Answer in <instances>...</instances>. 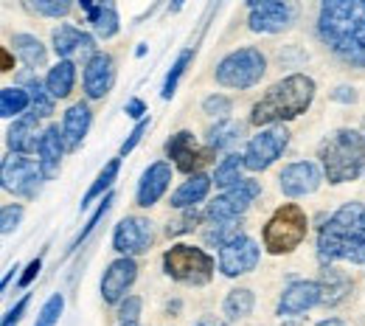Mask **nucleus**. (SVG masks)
<instances>
[{
	"mask_svg": "<svg viewBox=\"0 0 365 326\" xmlns=\"http://www.w3.org/2000/svg\"><path fill=\"white\" fill-rule=\"evenodd\" d=\"M318 37L346 65L365 68V0H320Z\"/></svg>",
	"mask_w": 365,
	"mask_h": 326,
	"instance_id": "f257e3e1",
	"label": "nucleus"
},
{
	"mask_svg": "<svg viewBox=\"0 0 365 326\" xmlns=\"http://www.w3.org/2000/svg\"><path fill=\"white\" fill-rule=\"evenodd\" d=\"M318 256L323 265L331 262H351L365 265V205L346 203L337 208L329 223L320 228Z\"/></svg>",
	"mask_w": 365,
	"mask_h": 326,
	"instance_id": "f03ea898",
	"label": "nucleus"
},
{
	"mask_svg": "<svg viewBox=\"0 0 365 326\" xmlns=\"http://www.w3.org/2000/svg\"><path fill=\"white\" fill-rule=\"evenodd\" d=\"M312 98H315V82L307 73H292V76L275 82L273 88L253 104L250 124L270 127V124L292 121L309 110Z\"/></svg>",
	"mask_w": 365,
	"mask_h": 326,
	"instance_id": "7ed1b4c3",
	"label": "nucleus"
},
{
	"mask_svg": "<svg viewBox=\"0 0 365 326\" xmlns=\"http://www.w3.org/2000/svg\"><path fill=\"white\" fill-rule=\"evenodd\" d=\"M323 178L334 186L351 183L365 169V138L357 130H334L331 136L320 141L318 146Z\"/></svg>",
	"mask_w": 365,
	"mask_h": 326,
	"instance_id": "20e7f679",
	"label": "nucleus"
},
{
	"mask_svg": "<svg viewBox=\"0 0 365 326\" xmlns=\"http://www.w3.org/2000/svg\"><path fill=\"white\" fill-rule=\"evenodd\" d=\"M309 231V220H307V211L295 203H284L281 208H275V214L267 220L264 225V248L267 253L281 256V253H292Z\"/></svg>",
	"mask_w": 365,
	"mask_h": 326,
	"instance_id": "39448f33",
	"label": "nucleus"
},
{
	"mask_svg": "<svg viewBox=\"0 0 365 326\" xmlns=\"http://www.w3.org/2000/svg\"><path fill=\"white\" fill-rule=\"evenodd\" d=\"M267 71V56L259 48H236L217 65V85L233 88V91H247L262 82Z\"/></svg>",
	"mask_w": 365,
	"mask_h": 326,
	"instance_id": "423d86ee",
	"label": "nucleus"
},
{
	"mask_svg": "<svg viewBox=\"0 0 365 326\" xmlns=\"http://www.w3.org/2000/svg\"><path fill=\"white\" fill-rule=\"evenodd\" d=\"M163 270L166 276L188 287H202L214 279V259L194 245H172L163 253Z\"/></svg>",
	"mask_w": 365,
	"mask_h": 326,
	"instance_id": "0eeeda50",
	"label": "nucleus"
},
{
	"mask_svg": "<svg viewBox=\"0 0 365 326\" xmlns=\"http://www.w3.org/2000/svg\"><path fill=\"white\" fill-rule=\"evenodd\" d=\"M0 180H3V188L14 197H23V200H34L40 194V186H43V169L37 161H31L29 155H9L3 161V172H0Z\"/></svg>",
	"mask_w": 365,
	"mask_h": 326,
	"instance_id": "6e6552de",
	"label": "nucleus"
},
{
	"mask_svg": "<svg viewBox=\"0 0 365 326\" xmlns=\"http://www.w3.org/2000/svg\"><path fill=\"white\" fill-rule=\"evenodd\" d=\"M259 194H262L259 180L242 178L236 186L225 188L220 197H214V200L205 205L202 220H239V217L250 208V203H253Z\"/></svg>",
	"mask_w": 365,
	"mask_h": 326,
	"instance_id": "1a4fd4ad",
	"label": "nucleus"
},
{
	"mask_svg": "<svg viewBox=\"0 0 365 326\" xmlns=\"http://www.w3.org/2000/svg\"><path fill=\"white\" fill-rule=\"evenodd\" d=\"M287 146H289L287 127L284 124H270L259 136L250 138L247 149H245V166L250 172H264V169H270L275 161L284 155Z\"/></svg>",
	"mask_w": 365,
	"mask_h": 326,
	"instance_id": "9d476101",
	"label": "nucleus"
},
{
	"mask_svg": "<svg viewBox=\"0 0 365 326\" xmlns=\"http://www.w3.org/2000/svg\"><path fill=\"white\" fill-rule=\"evenodd\" d=\"M298 20V3L295 0H264L250 6L247 29L256 34H281L292 29Z\"/></svg>",
	"mask_w": 365,
	"mask_h": 326,
	"instance_id": "9b49d317",
	"label": "nucleus"
},
{
	"mask_svg": "<svg viewBox=\"0 0 365 326\" xmlns=\"http://www.w3.org/2000/svg\"><path fill=\"white\" fill-rule=\"evenodd\" d=\"M152 242H155L152 223L143 217H124L113 233V250L121 256H140L152 248Z\"/></svg>",
	"mask_w": 365,
	"mask_h": 326,
	"instance_id": "f8f14e48",
	"label": "nucleus"
},
{
	"mask_svg": "<svg viewBox=\"0 0 365 326\" xmlns=\"http://www.w3.org/2000/svg\"><path fill=\"white\" fill-rule=\"evenodd\" d=\"M259 256H262V250H259L256 239H250V236L242 233V236L233 239L230 245L220 248V270H222V276H228V279L245 276V273L256 270Z\"/></svg>",
	"mask_w": 365,
	"mask_h": 326,
	"instance_id": "ddd939ff",
	"label": "nucleus"
},
{
	"mask_svg": "<svg viewBox=\"0 0 365 326\" xmlns=\"http://www.w3.org/2000/svg\"><path fill=\"white\" fill-rule=\"evenodd\" d=\"M138 279V262L133 256H118L115 262H110V268L101 276V298L104 304H118L127 290Z\"/></svg>",
	"mask_w": 365,
	"mask_h": 326,
	"instance_id": "4468645a",
	"label": "nucleus"
},
{
	"mask_svg": "<svg viewBox=\"0 0 365 326\" xmlns=\"http://www.w3.org/2000/svg\"><path fill=\"white\" fill-rule=\"evenodd\" d=\"M320 180H323V172H320L318 163H312V161H298V163L284 166V172L278 175V188H281L287 197H307V194L318 191Z\"/></svg>",
	"mask_w": 365,
	"mask_h": 326,
	"instance_id": "2eb2a0df",
	"label": "nucleus"
},
{
	"mask_svg": "<svg viewBox=\"0 0 365 326\" xmlns=\"http://www.w3.org/2000/svg\"><path fill=\"white\" fill-rule=\"evenodd\" d=\"M115 85V59L104 51H96L85 62V96L104 98Z\"/></svg>",
	"mask_w": 365,
	"mask_h": 326,
	"instance_id": "dca6fc26",
	"label": "nucleus"
},
{
	"mask_svg": "<svg viewBox=\"0 0 365 326\" xmlns=\"http://www.w3.org/2000/svg\"><path fill=\"white\" fill-rule=\"evenodd\" d=\"M51 46L56 51L59 59H71V56H85L91 59L96 54V40L91 34H85L82 29L71 26V23H62L51 31Z\"/></svg>",
	"mask_w": 365,
	"mask_h": 326,
	"instance_id": "f3484780",
	"label": "nucleus"
},
{
	"mask_svg": "<svg viewBox=\"0 0 365 326\" xmlns=\"http://www.w3.org/2000/svg\"><path fill=\"white\" fill-rule=\"evenodd\" d=\"M320 304V287L318 281H292L278 301V315L281 318H295L304 315L307 310Z\"/></svg>",
	"mask_w": 365,
	"mask_h": 326,
	"instance_id": "a211bd4d",
	"label": "nucleus"
},
{
	"mask_svg": "<svg viewBox=\"0 0 365 326\" xmlns=\"http://www.w3.org/2000/svg\"><path fill=\"white\" fill-rule=\"evenodd\" d=\"M40 138H43L40 116H34V113H23L20 118H14V124H11L9 133H6L9 149L17 152V155H37Z\"/></svg>",
	"mask_w": 365,
	"mask_h": 326,
	"instance_id": "6ab92c4d",
	"label": "nucleus"
},
{
	"mask_svg": "<svg viewBox=\"0 0 365 326\" xmlns=\"http://www.w3.org/2000/svg\"><path fill=\"white\" fill-rule=\"evenodd\" d=\"M68 152L65 146V136H62V127L51 124L43 130V138H40V149H37V163L43 169V178L53 180L59 178V169H62V155Z\"/></svg>",
	"mask_w": 365,
	"mask_h": 326,
	"instance_id": "aec40b11",
	"label": "nucleus"
},
{
	"mask_svg": "<svg viewBox=\"0 0 365 326\" xmlns=\"http://www.w3.org/2000/svg\"><path fill=\"white\" fill-rule=\"evenodd\" d=\"M169 183H172V163H166V161H155V163L143 172V178H140V183H138L135 203L140 205V208L155 205V203L166 194Z\"/></svg>",
	"mask_w": 365,
	"mask_h": 326,
	"instance_id": "412c9836",
	"label": "nucleus"
},
{
	"mask_svg": "<svg viewBox=\"0 0 365 326\" xmlns=\"http://www.w3.org/2000/svg\"><path fill=\"white\" fill-rule=\"evenodd\" d=\"M318 287H320V304H323V307H337L340 301L349 298L354 281H351V276H349L346 270H340V268H334V265H323Z\"/></svg>",
	"mask_w": 365,
	"mask_h": 326,
	"instance_id": "4be33fe9",
	"label": "nucleus"
},
{
	"mask_svg": "<svg viewBox=\"0 0 365 326\" xmlns=\"http://www.w3.org/2000/svg\"><path fill=\"white\" fill-rule=\"evenodd\" d=\"M91 121H93V113L85 101H76V104H71V107L65 110V118H62V136H65L68 152H73V149L82 146V141H85L88 130H91Z\"/></svg>",
	"mask_w": 365,
	"mask_h": 326,
	"instance_id": "5701e85b",
	"label": "nucleus"
},
{
	"mask_svg": "<svg viewBox=\"0 0 365 326\" xmlns=\"http://www.w3.org/2000/svg\"><path fill=\"white\" fill-rule=\"evenodd\" d=\"M166 152H169V158L175 161V166H178L180 172H185V175H194L197 166L205 161V152L197 149L194 136H191L188 130H182V133H178V136H172L169 143H166Z\"/></svg>",
	"mask_w": 365,
	"mask_h": 326,
	"instance_id": "b1692460",
	"label": "nucleus"
},
{
	"mask_svg": "<svg viewBox=\"0 0 365 326\" xmlns=\"http://www.w3.org/2000/svg\"><path fill=\"white\" fill-rule=\"evenodd\" d=\"M211 183H214V178H208V175H202V172L188 175V180L172 194V208H194L197 203H202V200L208 197Z\"/></svg>",
	"mask_w": 365,
	"mask_h": 326,
	"instance_id": "393cba45",
	"label": "nucleus"
},
{
	"mask_svg": "<svg viewBox=\"0 0 365 326\" xmlns=\"http://www.w3.org/2000/svg\"><path fill=\"white\" fill-rule=\"evenodd\" d=\"M88 23L96 31V37L101 40H110L118 34V9H115V0H96V6L88 14Z\"/></svg>",
	"mask_w": 365,
	"mask_h": 326,
	"instance_id": "a878e982",
	"label": "nucleus"
},
{
	"mask_svg": "<svg viewBox=\"0 0 365 326\" xmlns=\"http://www.w3.org/2000/svg\"><path fill=\"white\" fill-rule=\"evenodd\" d=\"M34 73H37V71L29 68V71L20 76V85L31 96V113L40 116V118H48V116L53 113V101H56V98H53V93L46 88V82H40Z\"/></svg>",
	"mask_w": 365,
	"mask_h": 326,
	"instance_id": "bb28decb",
	"label": "nucleus"
},
{
	"mask_svg": "<svg viewBox=\"0 0 365 326\" xmlns=\"http://www.w3.org/2000/svg\"><path fill=\"white\" fill-rule=\"evenodd\" d=\"M11 48H14V54L23 59L26 68H31V71L46 68L48 51L34 34H14V37H11Z\"/></svg>",
	"mask_w": 365,
	"mask_h": 326,
	"instance_id": "cd10ccee",
	"label": "nucleus"
},
{
	"mask_svg": "<svg viewBox=\"0 0 365 326\" xmlns=\"http://www.w3.org/2000/svg\"><path fill=\"white\" fill-rule=\"evenodd\" d=\"M76 82V65L73 59H59L46 76V88L53 93V98H68Z\"/></svg>",
	"mask_w": 365,
	"mask_h": 326,
	"instance_id": "c85d7f7f",
	"label": "nucleus"
},
{
	"mask_svg": "<svg viewBox=\"0 0 365 326\" xmlns=\"http://www.w3.org/2000/svg\"><path fill=\"white\" fill-rule=\"evenodd\" d=\"M239 236H242L239 220H208V225L202 231L205 245H211V248H225V245H230Z\"/></svg>",
	"mask_w": 365,
	"mask_h": 326,
	"instance_id": "c756f323",
	"label": "nucleus"
},
{
	"mask_svg": "<svg viewBox=\"0 0 365 326\" xmlns=\"http://www.w3.org/2000/svg\"><path fill=\"white\" fill-rule=\"evenodd\" d=\"M31 107V96L26 88H3L0 91V116L3 118H20Z\"/></svg>",
	"mask_w": 365,
	"mask_h": 326,
	"instance_id": "7c9ffc66",
	"label": "nucleus"
},
{
	"mask_svg": "<svg viewBox=\"0 0 365 326\" xmlns=\"http://www.w3.org/2000/svg\"><path fill=\"white\" fill-rule=\"evenodd\" d=\"M253 304H256L253 290L239 287V290H230L228 292V298H225V304H222V312L228 315L230 321H242V318H247V315L253 312Z\"/></svg>",
	"mask_w": 365,
	"mask_h": 326,
	"instance_id": "2f4dec72",
	"label": "nucleus"
},
{
	"mask_svg": "<svg viewBox=\"0 0 365 326\" xmlns=\"http://www.w3.org/2000/svg\"><path fill=\"white\" fill-rule=\"evenodd\" d=\"M118 169H121V155H118V158H113V161H110V163H107V166L98 172L96 183H93V186L85 191V197H82V203H79V208H82V211L91 205L96 197H101L107 188L115 183V178H118Z\"/></svg>",
	"mask_w": 365,
	"mask_h": 326,
	"instance_id": "473e14b6",
	"label": "nucleus"
},
{
	"mask_svg": "<svg viewBox=\"0 0 365 326\" xmlns=\"http://www.w3.org/2000/svg\"><path fill=\"white\" fill-rule=\"evenodd\" d=\"M245 169H247V166H245V155L230 152L228 158L220 161V166H217V172H214V183L222 188L236 186V183L242 180V172H245Z\"/></svg>",
	"mask_w": 365,
	"mask_h": 326,
	"instance_id": "72a5a7b5",
	"label": "nucleus"
},
{
	"mask_svg": "<svg viewBox=\"0 0 365 326\" xmlns=\"http://www.w3.org/2000/svg\"><path fill=\"white\" fill-rule=\"evenodd\" d=\"M31 14H40V17H51V20H59V17H68L73 0H20Z\"/></svg>",
	"mask_w": 365,
	"mask_h": 326,
	"instance_id": "f704fd0d",
	"label": "nucleus"
},
{
	"mask_svg": "<svg viewBox=\"0 0 365 326\" xmlns=\"http://www.w3.org/2000/svg\"><path fill=\"white\" fill-rule=\"evenodd\" d=\"M239 133H242V127L236 124V121H228V118H222L211 133H208V143L214 146V149H225L230 146L233 141L239 138Z\"/></svg>",
	"mask_w": 365,
	"mask_h": 326,
	"instance_id": "c9c22d12",
	"label": "nucleus"
},
{
	"mask_svg": "<svg viewBox=\"0 0 365 326\" xmlns=\"http://www.w3.org/2000/svg\"><path fill=\"white\" fill-rule=\"evenodd\" d=\"M191 56H194V51H182L180 56L175 59L172 71H169V73H166V79H163V91H160V96H163V98H172V96H175V91H178V82H180V76L185 73V68H188Z\"/></svg>",
	"mask_w": 365,
	"mask_h": 326,
	"instance_id": "e433bc0d",
	"label": "nucleus"
},
{
	"mask_svg": "<svg viewBox=\"0 0 365 326\" xmlns=\"http://www.w3.org/2000/svg\"><path fill=\"white\" fill-rule=\"evenodd\" d=\"M62 310H65V298H62V292L51 295L46 304H43V310H40V315H37L34 326H56V324H59Z\"/></svg>",
	"mask_w": 365,
	"mask_h": 326,
	"instance_id": "4c0bfd02",
	"label": "nucleus"
},
{
	"mask_svg": "<svg viewBox=\"0 0 365 326\" xmlns=\"http://www.w3.org/2000/svg\"><path fill=\"white\" fill-rule=\"evenodd\" d=\"M113 200H115L113 194H104V200H101V205H98V208L93 211V217H91V220H88V225H85V228L79 231V236H76V239L71 242V250H76V248H79V245H82V242H85V239H88V236H91L93 231H96V225H98V223L104 220V214L110 211V205H113Z\"/></svg>",
	"mask_w": 365,
	"mask_h": 326,
	"instance_id": "58836bf2",
	"label": "nucleus"
},
{
	"mask_svg": "<svg viewBox=\"0 0 365 326\" xmlns=\"http://www.w3.org/2000/svg\"><path fill=\"white\" fill-rule=\"evenodd\" d=\"M230 110H233V101L222 93L208 96V98L202 101V113H205V116H211V118H220V121H222V118H228Z\"/></svg>",
	"mask_w": 365,
	"mask_h": 326,
	"instance_id": "ea45409f",
	"label": "nucleus"
},
{
	"mask_svg": "<svg viewBox=\"0 0 365 326\" xmlns=\"http://www.w3.org/2000/svg\"><path fill=\"white\" fill-rule=\"evenodd\" d=\"M20 223H23V205H17V203L3 205V211H0V231L9 236L11 231L20 228Z\"/></svg>",
	"mask_w": 365,
	"mask_h": 326,
	"instance_id": "a19ab883",
	"label": "nucleus"
},
{
	"mask_svg": "<svg viewBox=\"0 0 365 326\" xmlns=\"http://www.w3.org/2000/svg\"><path fill=\"white\" fill-rule=\"evenodd\" d=\"M140 307H143V301H140L138 295H124V298L118 301V321H121V324H133V321H138Z\"/></svg>",
	"mask_w": 365,
	"mask_h": 326,
	"instance_id": "79ce46f5",
	"label": "nucleus"
},
{
	"mask_svg": "<svg viewBox=\"0 0 365 326\" xmlns=\"http://www.w3.org/2000/svg\"><path fill=\"white\" fill-rule=\"evenodd\" d=\"M197 223H200V214H197L194 208H185V214H182L180 220L169 223V228H166V233H169V236H180V233L194 231V225H197Z\"/></svg>",
	"mask_w": 365,
	"mask_h": 326,
	"instance_id": "37998d69",
	"label": "nucleus"
},
{
	"mask_svg": "<svg viewBox=\"0 0 365 326\" xmlns=\"http://www.w3.org/2000/svg\"><path fill=\"white\" fill-rule=\"evenodd\" d=\"M146 130H149V118H140V121L135 124V130L130 133V138H127L124 143H121V158H127V155H130V152L135 149L138 141H140L143 136H146Z\"/></svg>",
	"mask_w": 365,
	"mask_h": 326,
	"instance_id": "c03bdc74",
	"label": "nucleus"
},
{
	"mask_svg": "<svg viewBox=\"0 0 365 326\" xmlns=\"http://www.w3.org/2000/svg\"><path fill=\"white\" fill-rule=\"evenodd\" d=\"M40 270H43V256H37V259H31V262L26 265V273L20 276V287L26 290V287H29L31 281L40 276Z\"/></svg>",
	"mask_w": 365,
	"mask_h": 326,
	"instance_id": "a18cd8bd",
	"label": "nucleus"
},
{
	"mask_svg": "<svg viewBox=\"0 0 365 326\" xmlns=\"http://www.w3.org/2000/svg\"><path fill=\"white\" fill-rule=\"evenodd\" d=\"M26 307H29V295H23V298L17 301V307L6 312V318H3V326H17V324H20V318H23V312H26Z\"/></svg>",
	"mask_w": 365,
	"mask_h": 326,
	"instance_id": "49530a36",
	"label": "nucleus"
},
{
	"mask_svg": "<svg viewBox=\"0 0 365 326\" xmlns=\"http://www.w3.org/2000/svg\"><path fill=\"white\" fill-rule=\"evenodd\" d=\"M334 101H346V104H354L357 101V93H354V88H349V85H340L334 93H331Z\"/></svg>",
	"mask_w": 365,
	"mask_h": 326,
	"instance_id": "de8ad7c7",
	"label": "nucleus"
},
{
	"mask_svg": "<svg viewBox=\"0 0 365 326\" xmlns=\"http://www.w3.org/2000/svg\"><path fill=\"white\" fill-rule=\"evenodd\" d=\"M143 113H146V104H143L140 98H130V101H127V116H130V118H138V121H140Z\"/></svg>",
	"mask_w": 365,
	"mask_h": 326,
	"instance_id": "09e8293b",
	"label": "nucleus"
},
{
	"mask_svg": "<svg viewBox=\"0 0 365 326\" xmlns=\"http://www.w3.org/2000/svg\"><path fill=\"white\" fill-rule=\"evenodd\" d=\"M194 326H228L225 321H217V318H200Z\"/></svg>",
	"mask_w": 365,
	"mask_h": 326,
	"instance_id": "8fccbe9b",
	"label": "nucleus"
},
{
	"mask_svg": "<svg viewBox=\"0 0 365 326\" xmlns=\"http://www.w3.org/2000/svg\"><path fill=\"white\" fill-rule=\"evenodd\" d=\"M0 62H3V71H11V56H9V51H6V48L0 51Z\"/></svg>",
	"mask_w": 365,
	"mask_h": 326,
	"instance_id": "3c124183",
	"label": "nucleus"
},
{
	"mask_svg": "<svg viewBox=\"0 0 365 326\" xmlns=\"http://www.w3.org/2000/svg\"><path fill=\"white\" fill-rule=\"evenodd\" d=\"M318 326H346L343 321H337V318H326V321H320Z\"/></svg>",
	"mask_w": 365,
	"mask_h": 326,
	"instance_id": "603ef678",
	"label": "nucleus"
},
{
	"mask_svg": "<svg viewBox=\"0 0 365 326\" xmlns=\"http://www.w3.org/2000/svg\"><path fill=\"white\" fill-rule=\"evenodd\" d=\"M182 3H185V0H172V3H169V11H180Z\"/></svg>",
	"mask_w": 365,
	"mask_h": 326,
	"instance_id": "864d4df0",
	"label": "nucleus"
},
{
	"mask_svg": "<svg viewBox=\"0 0 365 326\" xmlns=\"http://www.w3.org/2000/svg\"><path fill=\"white\" fill-rule=\"evenodd\" d=\"M14 270H17V265H14V268H9V273H6V276H3V290H6V284H9V279H11V276H14Z\"/></svg>",
	"mask_w": 365,
	"mask_h": 326,
	"instance_id": "5fc2aeb1",
	"label": "nucleus"
},
{
	"mask_svg": "<svg viewBox=\"0 0 365 326\" xmlns=\"http://www.w3.org/2000/svg\"><path fill=\"white\" fill-rule=\"evenodd\" d=\"M256 3H264V0H247V6H256Z\"/></svg>",
	"mask_w": 365,
	"mask_h": 326,
	"instance_id": "6e6d98bb",
	"label": "nucleus"
},
{
	"mask_svg": "<svg viewBox=\"0 0 365 326\" xmlns=\"http://www.w3.org/2000/svg\"><path fill=\"white\" fill-rule=\"evenodd\" d=\"M121 326H140V324H138V321H133V324H121Z\"/></svg>",
	"mask_w": 365,
	"mask_h": 326,
	"instance_id": "4d7b16f0",
	"label": "nucleus"
}]
</instances>
